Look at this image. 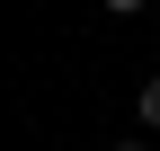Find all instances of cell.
Segmentation results:
<instances>
[{
  "label": "cell",
  "mask_w": 160,
  "mask_h": 151,
  "mask_svg": "<svg viewBox=\"0 0 160 151\" xmlns=\"http://www.w3.org/2000/svg\"><path fill=\"white\" fill-rule=\"evenodd\" d=\"M133 107H142V134H160V71L142 80V98H133Z\"/></svg>",
  "instance_id": "1"
},
{
  "label": "cell",
  "mask_w": 160,
  "mask_h": 151,
  "mask_svg": "<svg viewBox=\"0 0 160 151\" xmlns=\"http://www.w3.org/2000/svg\"><path fill=\"white\" fill-rule=\"evenodd\" d=\"M98 9H107V18H133V9H142V0H98Z\"/></svg>",
  "instance_id": "2"
},
{
  "label": "cell",
  "mask_w": 160,
  "mask_h": 151,
  "mask_svg": "<svg viewBox=\"0 0 160 151\" xmlns=\"http://www.w3.org/2000/svg\"><path fill=\"white\" fill-rule=\"evenodd\" d=\"M116 151H151V134H125V142H116Z\"/></svg>",
  "instance_id": "3"
}]
</instances>
